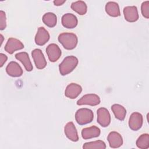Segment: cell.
Listing matches in <instances>:
<instances>
[{
	"mask_svg": "<svg viewBox=\"0 0 149 149\" xmlns=\"http://www.w3.org/2000/svg\"><path fill=\"white\" fill-rule=\"evenodd\" d=\"M64 132L66 136L71 141L76 142L79 140V136L77 129L72 122L66 123L64 127Z\"/></svg>",
	"mask_w": 149,
	"mask_h": 149,
	"instance_id": "14",
	"label": "cell"
},
{
	"mask_svg": "<svg viewBox=\"0 0 149 149\" xmlns=\"http://www.w3.org/2000/svg\"><path fill=\"white\" fill-rule=\"evenodd\" d=\"M0 37H1V45H2V42H3V36L2 34L0 35Z\"/></svg>",
	"mask_w": 149,
	"mask_h": 149,
	"instance_id": "29",
	"label": "cell"
},
{
	"mask_svg": "<svg viewBox=\"0 0 149 149\" xmlns=\"http://www.w3.org/2000/svg\"><path fill=\"white\" fill-rule=\"evenodd\" d=\"M15 58L16 59L22 62L27 71L30 72L33 70V67L30 61L29 56L27 52H21L17 53L15 55Z\"/></svg>",
	"mask_w": 149,
	"mask_h": 149,
	"instance_id": "18",
	"label": "cell"
},
{
	"mask_svg": "<svg viewBox=\"0 0 149 149\" xmlns=\"http://www.w3.org/2000/svg\"><path fill=\"white\" fill-rule=\"evenodd\" d=\"M123 12L125 20L129 22H135L139 19L137 8L135 6L125 7Z\"/></svg>",
	"mask_w": 149,
	"mask_h": 149,
	"instance_id": "10",
	"label": "cell"
},
{
	"mask_svg": "<svg viewBox=\"0 0 149 149\" xmlns=\"http://www.w3.org/2000/svg\"><path fill=\"white\" fill-rule=\"evenodd\" d=\"M58 40L64 48L68 50L74 49L78 42L77 36L72 33H62L59 35Z\"/></svg>",
	"mask_w": 149,
	"mask_h": 149,
	"instance_id": "1",
	"label": "cell"
},
{
	"mask_svg": "<svg viewBox=\"0 0 149 149\" xmlns=\"http://www.w3.org/2000/svg\"><path fill=\"white\" fill-rule=\"evenodd\" d=\"M6 73L12 77H20L23 74V70L18 63L11 61L6 68Z\"/></svg>",
	"mask_w": 149,
	"mask_h": 149,
	"instance_id": "16",
	"label": "cell"
},
{
	"mask_svg": "<svg viewBox=\"0 0 149 149\" xmlns=\"http://www.w3.org/2000/svg\"><path fill=\"white\" fill-rule=\"evenodd\" d=\"M8 57L6 55L1 53L0 54V66L2 67L3 64L6 62V61H7Z\"/></svg>",
	"mask_w": 149,
	"mask_h": 149,
	"instance_id": "27",
	"label": "cell"
},
{
	"mask_svg": "<svg viewBox=\"0 0 149 149\" xmlns=\"http://www.w3.org/2000/svg\"><path fill=\"white\" fill-rule=\"evenodd\" d=\"M100 129L98 127L92 126L83 129L81 130V136L85 140L90 139L98 137L100 135Z\"/></svg>",
	"mask_w": 149,
	"mask_h": 149,
	"instance_id": "17",
	"label": "cell"
},
{
	"mask_svg": "<svg viewBox=\"0 0 149 149\" xmlns=\"http://www.w3.org/2000/svg\"><path fill=\"white\" fill-rule=\"evenodd\" d=\"M50 36L48 31L43 27L38 29L35 36V42L38 45H44L49 40Z\"/></svg>",
	"mask_w": 149,
	"mask_h": 149,
	"instance_id": "12",
	"label": "cell"
},
{
	"mask_svg": "<svg viewBox=\"0 0 149 149\" xmlns=\"http://www.w3.org/2000/svg\"><path fill=\"white\" fill-rule=\"evenodd\" d=\"M100 103V98L99 96L95 94H87L83 95L77 101L78 105H88L91 106H95Z\"/></svg>",
	"mask_w": 149,
	"mask_h": 149,
	"instance_id": "6",
	"label": "cell"
},
{
	"mask_svg": "<svg viewBox=\"0 0 149 149\" xmlns=\"http://www.w3.org/2000/svg\"><path fill=\"white\" fill-rule=\"evenodd\" d=\"M43 23L49 27H54L57 23V17L56 15L52 12L45 13L42 16Z\"/></svg>",
	"mask_w": 149,
	"mask_h": 149,
	"instance_id": "21",
	"label": "cell"
},
{
	"mask_svg": "<svg viewBox=\"0 0 149 149\" xmlns=\"http://www.w3.org/2000/svg\"><path fill=\"white\" fill-rule=\"evenodd\" d=\"M93 119V112L88 108H80L75 113L76 121L80 125L88 124L91 122Z\"/></svg>",
	"mask_w": 149,
	"mask_h": 149,
	"instance_id": "3",
	"label": "cell"
},
{
	"mask_svg": "<svg viewBox=\"0 0 149 149\" xmlns=\"http://www.w3.org/2000/svg\"><path fill=\"white\" fill-rule=\"evenodd\" d=\"M63 27L67 29H73L76 27L78 23L77 17L72 13H66L63 15L61 19Z\"/></svg>",
	"mask_w": 149,
	"mask_h": 149,
	"instance_id": "15",
	"label": "cell"
},
{
	"mask_svg": "<svg viewBox=\"0 0 149 149\" xmlns=\"http://www.w3.org/2000/svg\"><path fill=\"white\" fill-rule=\"evenodd\" d=\"M105 12L112 17H118L120 15L119 5L115 2L109 1L105 5Z\"/></svg>",
	"mask_w": 149,
	"mask_h": 149,
	"instance_id": "19",
	"label": "cell"
},
{
	"mask_svg": "<svg viewBox=\"0 0 149 149\" xmlns=\"http://www.w3.org/2000/svg\"><path fill=\"white\" fill-rule=\"evenodd\" d=\"M71 8L80 15H84L87 10L86 3L82 1H78L71 4Z\"/></svg>",
	"mask_w": 149,
	"mask_h": 149,
	"instance_id": "22",
	"label": "cell"
},
{
	"mask_svg": "<svg viewBox=\"0 0 149 149\" xmlns=\"http://www.w3.org/2000/svg\"><path fill=\"white\" fill-rule=\"evenodd\" d=\"M143 123V118L142 115L137 112H133L131 114L129 119V126L133 131L139 130Z\"/></svg>",
	"mask_w": 149,
	"mask_h": 149,
	"instance_id": "5",
	"label": "cell"
},
{
	"mask_svg": "<svg viewBox=\"0 0 149 149\" xmlns=\"http://www.w3.org/2000/svg\"><path fill=\"white\" fill-rule=\"evenodd\" d=\"M6 27V15L3 10L0 11V30H3Z\"/></svg>",
	"mask_w": 149,
	"mask_h": 149,
	"instance_id": "26",
	"label": "cell"
},
{
	"mask_svg": "<svg viewBox=\"0 0 149 149\" xmlns=\"http://www.w3.org/2000/svg\"><path fill=\"white\" fill-rule=\"evenodd\" d=\"M66 2V1H61V0H56V1H54V3L55 6H60L62 5V4H63L65 2Z\"/></svg>",
	"mask_w": 149,
	"mask_h": 149,
	"instance_id": "28",
	"label": "cell"
},
{
	"mask_svg": "<svg viewBox=\"0 0 149 149\" xmlns=\"http://www.w3.org/2000/svg\"><path fill=\"white\" fill-rule=\"evenodd\" d=\"M46 52L49 60L52 62H55L58 61L62 54L59 46L54 43L50 44L47 46Z\"/></svg>",
	"mask_w": 149,
	"mask_h": 149,
	"instance_id": "8",
	"label": "cell"
},
{
	"mask_svg": "<svg viewBox=\"0 0 149 149\" xmlns=\"http://www.w3.org/2000/svg\"><path fill=\"white\" fill-rule=\"evenodd\" d=\"M141 14L146 19L149 18V1H144L141 5Z\"/></svg>",
	"mask_w": 149,
	"mask_h": 149,
	"instance_id": "25",
	"label": "cell"
},
{
	"mask_svg": "<svg viewBox=\"0 0 149 149\" xmlns=\"http://www.w3.org/2000/svg\"><path fill=\"white\" fill-rule=\"evenodd\" d=\"M97 122L104 127H107L111 123V115L107 109L100 108L97 111Z\"/></svg>",
	"mask_w": 149,
	"mask_h": 149,
	"instance_id": "4",
	"label": "cell"
},
{
	"mask_svg": "<svg viewBox=\"0 0 149 149\" xmlns=\"http://www.w3.org/2000/svg\"><path fill=\"white\" fill-rule=\"evenodd\" d=\"M109 146L112 148L120 147L123 144V139L122 136L118 132H111L107 137Z\"/></svg>",
	"mask_w": 149,
	"mask_h": 149,
	"instance_id": "13",
	"label": "cell"
},
{
	"mask_svg": "<svg viewBox=\"0 0 149 149\" xmlns=\"http://www.w3.org/2000/svg\"><path fill=\"white\" fill-rule=\"evenodd\" d=\"M82 91V87L78 84L70 83L68 84L65 91V95L66 97L70 99L77 98Z\"/></svg>",
	"mask_w": 149,
	"mask_h": 149,
	"instance_id": "11",
	"label": "cell"
},
{
	"mask_svg": "<svg viewBox=\"0 0 149 149\" xmlns=\"http://www.w3.org/2000/svg\"><path fill=\"white\" fill-rule=\"evenodd\" d=\"M4 48L8 54H12L15 51L24 48V45L18 39L11 37L8 40Z\"/></svg>",
	"mask_w": 149,
	"mask_h": 149,
	"instance_id": "9",
	"label": "cell"
},
{
	"mask_svg": "<svg viewBox=\"0 0 149 149\" xmlns=\"http://www.w3.org/2000/svg\"><path fill=\"white\" fill-rule=\"evenodd\" d=\"M111 110L116 119L121 121L125 119L126 110L124 107L119 104H113L111 107Z\"/></svg>",
	"mask_w": 149,
	"mask_h": 149,
	"instance_id": "20",
	"label": "cell"
},
{
	"mask_svg": "<svg viewBox=\"0 0 149 149\" xmlns=\"http://www.w3.org/2000/svg\"><path fill=\"white\" fill-rule=\"evenodd\" d=\"M136 146L138 148L141 149H147L149 148V134L147 133L140 135L137 141Z\"/></svg>",
	"mask_w": 149,
	"mask_h": 149,
	"instance_id": "23",
	"label": "cell"
},
{
	"mask_svg": "<svg viewBox=\"0 0 149 149\" xmlns=\"http://www.w3.org/2000/svg\"><path fill=\"white\" fill-rule=\"evenodd\" d=\"M78 59L73 55L68 56L64 58L59 66V72L62 76L72 72L78 64Z\"/></svg>",
	"mask_w": 149,
	"mask_h": 149,
	"instance_id": "2",
	"label": "cell"
},
{
	"mask_svg": "<svg viewBox=\"0 0 149 149\" xmlns=\"http://www.w3.org/2000/svg\"><path fill=\"white\" fill-rule=\"evenodd\" d=\"M32 58L36 68L38 69H42L47 66V61L42 51L40 49H35L31 52Z\"/></svg>",
	"mask_w": 149,
	"mask_h": 149,
	"instance_id": "7",
	"label": "cell"
},
{
	"mask_svg": "<svg viewBox=\"0 0 149 149\" xmlns=\"http://www.w3.org/2000/svg\"><path fill=\"white\" fill-rule=\"evenodd\" d=\"M83 148L84 149H105L106 144L102 140H96L94 141L87 142L83 144Z\"/></svg>",
	"mask_w": 149,
	"mask_h": 149,
	"instance_id": "24",
	"label": "cell"
}]
</instances>
